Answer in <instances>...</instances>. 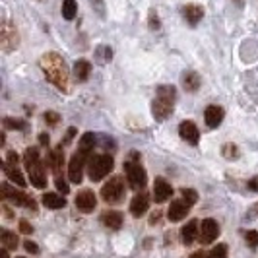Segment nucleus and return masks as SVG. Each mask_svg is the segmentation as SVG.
<instances>
[{"mask_svg":"<svg viewBox=\"0 0 258 258\" xmlns=\"http://www.w3.org/2000/svg\"><path fill=\"white\" fill-rule=\"evenodd\" d=\"M43 206L49 208V210H60V208L66 206V200L60 196V194H54V192H47L43 194Z\"/></svg>","mask_w":258,"mask_h":258,"instance_id":"nucleus-21","label":"nucleus"},{"mask_svg":"<svg viewBox=\"0 0 258 258\" xmlns=\"http://www.w3.org/2000/svg\"><path fill=\"white\" fill-rule=\"evenodd\" d=\"M115 167V159L109 154H97L91 155L88 159V175L91 181H101L111 173V169Z\"/></svg>","mask_w":258,"mask_h":258,"instance_id":"nucleus-4","label":"nucleus"},{"mask_svg":"<svg viewBox=\"0 0 258 258\" xmlns=\"http://www.w3.org/2000/svg\"><path fill=\"white\" fill-rule=\"evenodd\" d=\"M0 39H2V45L6 51H10L14 47H18V31L10 22H2V29H0Z\"/></svg>","mask_w":258,"mask_h":258,"instance_id":"nucleus-11","label":"nucleus"},{"mask_svg":"<svg viewBox=\"0 0 258 258\" xmlns=\"http://www.w3.org/2000/svg\"><path fill=\"white\" fill-rule=\"evenodd\" d=\"M223 109H221L220 105H208L206 111H204V118H206V124L210 128H218L221 124V120H223Z\"/></svg>","mask_w":258,"mask_h":258,"instance_id":"nucleus-16","label":"nucleus"},{"mask_svg":"<svg viewBox=\"0 0 258 258\" xmlns=\"http://www.w3.org/2000/svg\"><path fill=\"white\" fill-rule=\"evenodd\" d=\"M181 196H182V200H184L188 206L196 204V200H198V192H196V190H192V188H182Z\"/></svg>","mask_w":258,"mask_h":258,"instance_id":"nucleus-31","label":"nucleus"},{"mask_svg":"<svg viewBox=\"0 0 258 258\" xmlns=\"http://www.w3.org/2000/svg\"><path fill=\"white\" fill-rule=\"evenodd\" d=\"M90 72H91V62L86 60V58L78 60L76 64H74V76H76L78 82H86L88 76H90Z\"/></svg>","mask_w":258,"mask_h":258,"instance_id":"nucleus-22","label":"nucleus"},{"mask_svg":"<svg viewBox=\"0 0 258 258\" xmlns=\"http://www.w3.org/2000/svg\"><path fill=\"white\" fill-rule=\"evenodd\" d=\"M221 155L225 157V159H239V148L235 146V144H223L221 146Z\"/></svg>","mask_w":258,"mask_h":258,"instance_id":"nucleus-29","label":"nucleus"},{"mask_svg":"<svg viewBox=\"0 0 258 258\" xmlns=\"http://www.w3.org/2000/svg\"><path fill=\"white\" fill-rule=\"evenodd\" d=\"M76 134V128H68V134H66V140H64V144H70L72 142V136Z\"/></svg>","mask_w":258,"mask_h":258,"instance_id":"nucleus-42","label":"nucleus"},{"mask_svg":"<svg viewBox=\"0 0 258 258\" xmlns=\"http://www.w3.org/2000/svg\"><path fill=\"white\" fill-rule=\"evenodd\" d=\"M182 16H184V20L190 26H196L202 20V16H204V8L202 6H196V4H188V6L182 8Z\"/></svg>","mask_w":258,"mask_h":258,"instance_id":"nucleus-20","label":"nucleus"},{"mask_svg":"<svg viewBox=\"0 0 258 258\" xmlns=\"http://www.w3.org/2000/svg\"><path fill=\"white\" fill-rule=\"evenodd\" d=\"M47 163H49V167L54 171V175L58 177V173H60V169L64 165V152H62V144L58 146V148H54L49 157H47Z\"/></svg>","mask_w":258,"mask_h":258,"instance_id":"nucleus-17","label":"nucleus"},{"mask_svg":"<svg viewBox=\"0 0 258 258\" xmlns=\"http://www.w3.org/2000/svg\"><path fill=\"white\" fill-rule=\"evenodd\" d=\"M78 12V4L76 0H62V16L66 20H72Z\"/></svg>","mask_w":258,"mask_h":258,"instance_id":"nucleus-28","label":"nucleus"},{"mask_svg":"<svg viewBox=\"0 0 258 258\" xmlns=\"http://www.w3.org/2000/svg\"><path fill=\"white\" fill-rule=\"evenodd\" d=\"M177 99V90L173 86H159L157 88V97L152 103V113L155 120H165L173 113V105Z\"/></svg>","mask_w":258,"mask_h":258,"instance_id":"nucleus-2","label":"nucleus"},{"mask_svg":"<svg viewBox=\"0 0 258 258\" xmlns=\"http://www.w3.org/2000/svg\"><path fill=\"white\" fill-rule=\"evenodd\" d=\"M122 196H124V179L120 177V175H116L113 177L111 181L103 184V188H101V198H103L105 202H120L122 200Z\"/></svg>","mask_w":258,"mask_h":258,"instance_id":"nucleus-5","label":"nucleus"},{"mask_svg":"<svg viewBox=\"0 0 258 258\" xmlns=\"http://www.w3.org/2000/svg\"><path fill=\"white\" fill-rule=\"evenodd\" d=\"M97 206V198H95V194L91 192V190H80L76 194V208L80 212H84V214H90L93 212Z\"/></svg>","mask_w":258,"mask_h":258,"instance_id":"nucleus-10","label":"nucleus"},{"mask_svg":"<svg viewBox=\"0 0 258 258\" xmlns=\"http://www.w3.org/2000/svg\"><path fill=\"white\" fill-rule=\"evenodd\" d=\"M124 169H126V179H128V184L136 190H142L148 182V175L144 167L140 165V157H138V152H130L128 159L124 161Z\"/></svg>","mask_w":258,"mask_h":258,"instance_id":"nucleus-3","label":"nucleus"},{"mask_svg":"<svg viewBox=\"0 0 258 258\" xmlns=\"http://www.w3.org/2000/svg\"><path fill=\"white\" fill-rule=\"evenodd\" d=\"M20 258H22V256H20Z\"/></svg>","mask_w":258,"mask_h":258,"instance_id":"nucleus-50","label":"nucleus"},{"mask_svg":"<svg viewBox=\"0 0 258 258\" xmlns=\"http://www.w3.org/2000/svg\"><path fill=\"white\" fill-rule=\"evenodd\" d=\"M37 161H41V159H39V150L37 148H27L26 154H24V163H26V167L37 163Z\"/></svg>","mask_w":258,"mask_h":258,"instance_id":"nucleus-30","label":"nucleus"},{"mask_svg":"<svg viewBox=\"0 0 258 258\" xmlns=\"http://www.w3.org/2000/svg\"><path fill=\"white\" fill-rule=\"evenodd\" d=\"M188 210H190V206H188L182 198L181 200H173V202H171V206H169V210H167L169 221H181L182 218H186Z\"/></svg>","mask_w":258,"mask_h":258,"instance_id":"nucleus-15","label":"nucleus"},{"mask_svg":"<svg viewBox=\"0 0 258 258\" xmlns=\"http://www.w3.org/2000/svg\"><path fill=\"white\" fill-rule=\"evenodd\" d=\"M111 56H113V51H111V47H109V45H101V47H97V51H95V58H97V62H99V64L109 62V60H111Z\"/></svg>","mask_w":258,"mask_h":258,"instance_id":"nucleus-27","label":"nucleus"},{"mask_svg":"<svg viewBox=\"0 0 258 258\" xmlns=\"http://www.w3.org/2000/svg\"><path fill=\"white\" fill-rule=\"evenodd\" d=\"M4 173H6V177L12 182H16L18 186H26V179H24L22 171L18 169V165H8V163H4Z\"/></svg>","mask_w":258,"mask_h":258,"instance_id":"nucleus-23","label":"nucleus"},{"mask_svg":"<svg viewBox=\"0 0 258 258\" xmlns=\"http://www.w3.org/2000/svg\"><path fill=\"white\" fill-rule=\"evenodd\" d=\"M148 206H150V196L146 192L136 194V196L132 198V202H130V214H132L134 218H140V216H144V214L148 212Z\"/></svg>","mask_w":258,"mask_h":258,"instance_id":"nucleus-14","label":"nucleus"},{"mask_svg":"<svg viewBox=\"0 0 258 258\" xmlns=\"http://www.w3.org/2000/svg\"><path fill=\"white\" fill-rule=\"evenodd\" d=\"M93 146H95V134L93 132H86L82 138H80V152H86V154H90L91 150H93Z\"/></svg>","mask_w":258,"mask_h":258,"instance_id":"nucleus-26","label":"nucleus"},{"mask_svg":"<svg viewBox=\"0 0 258 258\" xmlns=\"http://www.w3.org/2000/svg\"><path fill=\"white\" fill-rule=\"evenodd\" d=\"M2 258H8V248H2V254H0Z\"/></svg>","mask_w":258,"mask_h":258,"instance_id":"nucleus-47","label":"nucleus"},{"mask_svg":"<svg viewBox=\"0 0 258 258\" xmlns=\"http://www.w3.org/2000/svg\"><path fill=\"white\" fill-rule=\"evenodd\" d=\"M198 233H200V225H198V221L196 220H190L184 227L181 229V239L184 245H192L194 239L198 237Z\"/></svg>","mask_w":258,"mask_h":258,"instance_id":"nucleus-18","label":"nucleus"},{"mask_svg":"<svg viewBox=\"0 0 258 258\" xmlns=\"http://www.w3.org/2000/svg\"><path fill=\"white\" fill-rule=\"evenodd\" d=\"M27 173H29V181L35 188H45L47 186V171H45V165L41 161L29 165Z\"/></svg>","mask_w":258,"mask_h":258,"instance_id":"nucleus-9","label":"nucleus"},{"mask_svg":"<svg viewBox=\"0 0 258 258\" xmlns=\"http://www.w3.org/2000/svg\"><path fill=\"white\" fill-rule=\"evenodd\" d=\"M6 163H8V165H18V155L14 154V152H8V155H6Z\"/></svg>","mask_w":258,"mask_h":258,"instance_id":"nucleus-40","label":"nucleus"},{"mask_svg":"<svg viewBox=\"0 0 258 258\" xmlns=\"http://www.w3.org/2000/svg\"><path fill=\"white\" fill-rule=\"evenodd\" d=\"M256 210H258V204H256Z\"/></svg>","mask_w":258,"mask_h":258,"instance_id":"nucleus-48","label":"nucleus"},{"mask_svg":"<svg viewBox=\"0 0 258 258\" xmlns=\"http://www.w3.org/2000/svg\"><path fill=\"white\" fill-rule=\"evenodd\" d=\"M88 155L86 152H80L78 150L74 157L70 159V165H68V177H70V181L74 182V184H80L82 182V173H84V163H86V159H88Z\"/></svg>","mask_w":258,"mask_h":258,"instance_id":"nucleus-7","label":"nucleus"},{"mask_svg":"<svg viewBox=\"0 0 258 258\" xmlns=\"http://www.w3.org/2000/svg\"><path fill=\"white\" fill-rule=\"evenodd\" d=\"M208 258H227V245H218L214 246L210 252H208Z\"/></svg>","mask_w":258,"mask_h":258,"instance_id":"nucleus-32","label":"nucleus"},{"mask_svg":"<svg viewBox=\"0 0 258 258\" xmlns=\"http://www.w3.org/2000/svg\"><path fill=\"white\" fill-rule=\"evenodd\" d=\"M0 241H2V246L8 248V250H16L18 248V237H16V233L8 231V229H2Z\"/></svg>","mask_w":258,"mask_h":258,"instance_id":"nucleus-25","label":"nucleus"},{"mask_svg":"<svg viewBox=\"0 0 258 258\" xmlns=\"http://www.w3.org/2000/svg\"><path fill=\"white\" fill-rule=\"evenodd\" d=\"M2 198H4V200H10L16 206L27 208V210H35V208H37L31 196H27V194L22 192V190H16L10 184H2Z\"/></svg>","mask_w":258,"mask_h":258,"instance_id":"nucleus-6","label":"nucleus"},{"mask_svg":"<svg viewBox=\"0 0 258 258\" xmlns=\"http://www.w3.org/2000/svg\"><path fill=\"white\" fill-rule=\"evenodd\" d=\"M182 86H184L186 91L194 93V91L200 88V76L196 72H184L182 74Z\"/></svg>","mask_w":258,"mask_h":258,"instance_id":"nucleus-24","label":"nucleus"},{"mask_svg":"<svg viewBox=\"0 0 258 258\" xmlns=\"http://www.w3.org/2000/svg\"><path fill=\"white\" fill-rule=\"evenodd\" d=\"M245 239H246V245L256 248L258 246V231H246L245 233Z\"/></svg>","mask_w":258,"mask_h":258,"instance_id":"nucleus-35","label":"nucleus"},{"mask_svg":"<svg viewBox=\"0 0 258 258\" xmlns=\"http://www.w3.org/2000/svg\"><path fill=\"white\" fill-rule=\"evenodd\" d=\"M159 26H161V24H159L157 12H155V10H152V12H150V27H152L154 31H157V29H159Z\"/></svg>","mask_w":258,"mask_h":258,"instance_id":"nucleus-36","label":"nucleus"},{"mask_svg":"<svg viewBox=\"0 0 258 258\" xmlns=\"http://www.w3.org/2000/svg\"><path fill=\"white\" fill-rule=\"evenodd\" d=\"M4 214H6V218H8V220H12V212H10L8 208H4Z\"/></svg>","mask_w":258,"mask_h":258,"instance_id":"nucleus-46","label":"nucleus"},{"mask_svg":"<svg viewBox=\"0 0 258 258\" xmlns=\"http://www.w3.org/2000/svg\"><path fill=\"white\" fill-rule=\"evenodd\" d=\"M39 142L43 146H49V134H39Z\"/></svg>","mask_w":258,"mask_h":258,"instance_id":"nucleus-43","label":"nucleus"},{"mask_svg":"<svg viewBox=\"0 0 258 258\" xmlns=\"http://www.w3.org/2000/svg\"><path fill=\"white\" fill-rule=\"evenodd\" d=\"M56 188H58V190H60L62 194H68V192H70V186H68L64 179H60V177H56Z\"/></svg>","mask_w":258,"mask_h":258,"instance_id":"nucleus-37","label":"nucleus"},{"mask_svg":"<svg viewBox=\"0 0 258 258\" xmlns=\"http://www.w3.org/2000/svg\"><path fill=\"white\" fill-rule=\"evenodd\" d=\"M237 2H241V0H237Z\"/></svg>","mask_w":258,"mask_h":258,"instance_id":"nucleus-49","label":"nucleus"},{"mask_svg":"<svg viewBox=\"0 0 258 258\" xmlns=\"http://www.w3.org/2000/svg\"><path fill=\"white\" fill-rule=\"evenodd\" d=\"M218 235H220V225H218V221L216 220H204L200 223V233H198V241L202 243V245H210V243H214L216 239H218Z\"/></svg>","mask_w":258,"mask_h":258,"instance_id":"nucleus-8","label":"nucleus"},{"mask_svg":"<svg viewBox=\"0 0 258 258\" xmlns=\"http://www.w3.org/2000/svg\"><path fill=\"white\" fill-rule=\"evenodd\" d=\"M4 126H6V128L24 130L26 128V122H24V120H16V118H4Z\"/></svg>","mask_w":258,"mask_h":258,"instance_id":"nucleus-34","label":"nucleus"},{"mask_svg":"<svg viewBox=\"0 0 258 258\" xmlns=\"http://www.w3.org/2000/svg\"><path fill=\"white\" fill-rule=\"evenodd\" d=\"M43 120H45L47 124L54 126V124H58V122H60V115H58V113H54V111H47V113L43 115Z\"/></svg>","mask_w":258,"mask_h":258,"instance_id":"nucleus-33","label":"nucleus"},{"mask_svg":"<svg viewBox=\"0 0 258 258\" xmlns=\"http://www.w3.org/2000/svg\"><path fill=\"white\" fill-rule=\"evenodd\" d=\"M171 194H173V188H171V184H169L163 177H157L154 182V198L157 204H161V202H165L171 198Z\"/></svg>","mask_w":258,"mask_h":258,"instance_id":"nucleus-13","label":"nucleus"},{"mask_svg":"<svg viewBox=\"0 0 258 258\" xmlns=\"http://www.w3.org/2000/svg\"><path fill=\"white\" fill-rule=\"evenodd\" d=\"M91 4H95V6H97V10L103 14V0H91Z\"/></svg>","mask_w":258,"mask_h":258,"instance_id":"nucleus-44","label":"nucleus"},{"mask_svg":"<svg viewBox=\"0 0 258 258\" xmlns=\"http://www.w3.org/2000/svg\"><path fill=\"white\" fill-rule=\"evenodd\" d=\"M190 258H208V254H206V252H202V250H198V252L190 254Z\"/></svg>","mask_w":258,"mask_h":258,"instance_id":"nucleus-45","label":"nucleus"},{"mask_svg":"<svg viewBox=\"0 0 258 258\" xmlns=\"http://www.w3.org/2000/svg\"><path fill=\"white\" fill-rule=\"evenodd\" d=\"M41 70H43L45 78L51 82L54 88H58L62 93H68V90H70V74H68V66H66L64 58L60 54H56V52L43 54Z\"/></svg>","mask_w":258,"mask_h":258,"instance_id":"nucleus-1","label":"nucleus"},{"mask_svg":"<svg viewBox=\"0 0 258 258\" xmlns=\"http://www.w3.org/2000/svg\"><path fill=\"white\" fill-rule=\"evenodd\" d=\"M101 221H103L105 227L109 229H120L122 227V214L120 212H115V210H109V212H103L101 214Z\"/></svg>","mask_w":258,"mask_h":258,"instance_id":"nucleus-19","label":"nucleus"},{"mask_svg":"<svg viewBox=\"0 0 258 258\" xmlns=\"http://www.w3.org/2000/svg\"><path fill=\"white\" fill-rule=\"evenodd\" d=\"M20 231L26 233V235H29V233H33V227H31L26 220H22V221H20Z\"/></svg>","mask_w":258,"mask_h":258,"instance_id":"nucleus-39","label":"nucleus"},{"mask_svg":"<svg viewBox=\"0 0 258 258\" xmlns=\"http://www.w3.org/2000/svg\"><path fill=\"white\" fill-rule=\"evenodd\" d=\"M248 188H250V190H254V192H258V175L248 181Z\"/></svg>","mask_w":258,"mask_h":258,"instance_id":"nucleus-41","label":"nucleus"},{"mask_svg":"<svg viewBox=\"0 0 258 258\" xmlns=\"http://www.w3.org/2000/svg\"><path fill=\"white\" fill-rule=\"evenodd\" d=\"M24 248H26L27 252H31V254H39V246H37V243H33V241H26V243H24Z\"/></svg>","mask_w":258,"mask_h":258,"instance_id":"nucleus-38","label":"nucleus"},{"mask_svg":"<svg viewBox=\"0 0 258 258\" xmlns=\"http://www.w3.org/2000/svg\"><path fill=\"white\" fill-rule=\"evenodd\" d=\"M179 134L184 142L196 146L198 144V138H200V132H198V126L194 124L192 120H182L181 126H179Z\"/></svg>","mask_w":258,"mask_h":258,"instance_id":"nucleus-12","label":"nucleus"}]
</instances>
